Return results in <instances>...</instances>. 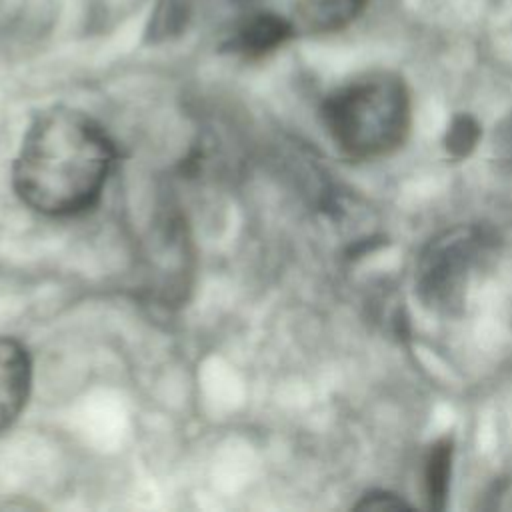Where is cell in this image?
Returning <instances> with one entry per match:
<instances>
[{"mask_svg":"<svg viewBox=\"0 0 512 512\" xmlns=\"http://www.w3.org/2000/svg\"><path fill=\"white\" fill-rule=\"evenodd\" d=\"M446 450L440 448L432 454L430 466H428V488H430V498H438L444 494L446 486Z\"/></svg>","mask_w":512,"mask_h":512,"instance_id":"8992f818","label":"cell"},{"mask_svg":"<svg viewBox=\"0 0 512 512\" xmlns=\"http://www.w3.org/2000/svg\"><path fill=\"white\" fill-rule=\"evenodd\" d=\"M322 114L344 154L380 158L396 150L410 130V96L398 76L374 72L336 90Z\"/></svg>","mask_w":512,"mask_h":512,"instance_id":"7a4b0ae2","label":"cell"},{"mask_svg":"<svg viewBox=\"0 0 512 512\" xmlns=\"http://www.w3.org/2000/svg\"><path fill=\"white\" fill-rule=\"evenodd\" d=\"M32 384L28 350L14 338H0V432L22 412Z\"/></svg>","mask_w":512,"mask_h":512,"instance_id":"3957f363","label":"cell"},{"mask_svg":"<svg viewBox=\"0 0 512 512\" xmlns=\"http://www.w3.org/2000/svg\"><path fill=\"white\" fill-rule=\"evenodd\" d=\"M114 148L86 114L56 106L30 124L14 162L20 200L46 216H70L90 208L106 182Z\"/></svg>","mask_w":512,"mask_h":512,"instance_id":"6da1fadb","label":"cell"},{"mask_svg":"<svg viewBox=\"0 0 512 512\" xmlns=\"http://www.w3.org/2000/svg\"><path fill=\"white\" fill-rule=\"evenodd\" d=\"M292 34H294L292 20H286L270 12H258L238 22V26L232 30V34L226 40V48L234 54L256 58L278 48Z\"/></svg>","mask_w":512,"mask_h":512,"instance_id":"277c9868","label":"cell"},{"mask_svg":"<svg viewBox=\"0 0 512 512\" xmlns=\"http://www.w3.org/2000/svg\"><path fill=\"white\" fill-rule=\"evenodd\" d=\"M366 0H298L294 26L326 32L354 20Z\"/></svg>","mask_w":512,"mask_h":512,"instance_id":"5b68a950","label":"cell"}]
</instances>
